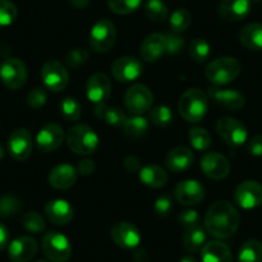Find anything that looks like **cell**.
Here are the masks:
<instances>
[{"mask_svg": "<svg viewBox=\"0 0 262 262\" xmlns=\"http://www.w3.org/2000/svg\"><path fill=\"white\" fill-rule=\"evenodd\" d=\"M239 262H262V243L256 239H249L243 246L238 254Z\"/></svg>", "mask_w": 262, "mask_h": 262, "instance_id": "cell-32", "label": "cell"}, {"mask_svg": "<svg viewBox=\"0 0 262 262\" xmlns=\"http://www.w3.org/2000/svg\"><path fill=\"white\" fill-rule=\"evenodd\" d=\"M17 7L11 0H0V27L11 26L17 18Z\"/></svg>", "mask_w": 262, "mask_h": 262, "instance_id": "cell-40", "label": "cell"}, {"mask_svg": "<svg viewBox=\"0 0 262 262\" xmlns=\"http://www.w3.org/2000/svg\"><path fill=\"white\" fill-rule=\"evenodd\" d=\"M4 157V148H3V145L0 144V161H2V158Z\"/></svg>", "mask_w": 262, "mask_h": 262, "instance_id": "cell-54", "label": "cell"}, {"mask_svg": "<svg viewBox=\"0 0 262 262\" xmlns=\"http://www.w3.org/2000/svg\"><path fill=\"white\" fill-rule=\"evenodd\" d=\"M94 113L98 118L104 121L107 125L115 126V127H121L127 118L122 111L115 107H108L105 103L95 104Z\"/></svg>", "mask_w": 262, "mask_h": 262, "instance_id": "cell-30", "label": "cell"}, {"mask_svg": "<svg viewBox=\"0 0 262 262\" xmlns=\"http://www.w3.org/2000/svg\"><path fill=\"white\" fill-rule=\"evenodd\" d=\"M36 262H49V261H47V259H39V261H36Z\"/></svg>", "mask_w": 262, "mask_h": 262, "instance_id": "cell-55", "label": "cell"}, {"mask_svg": "<svg viewBox=\"0 0 262 262\" xmlns=\"http://www.w3.org/2000/svg\"><path fill=\"white\" fill-rule=\"evenodd\" d=\"M201 249V258L203 262H233L230 249L223 242H208Z\"/></svg>", "mask_w": 262, "mask_h": 262, "instance_id": "cell-26", "label": "cell"}, {"mask_svg": "<svg viewBox=\"0 0 262 262\" xmlns=\"http://www.w3.org/2000/svg\"><path fill=\"white\" fill-rule=\"evenodd\" d=\"M165 41H166V53L168 54H178L184 47V39L179 36V34H167L165 35Z\"/></svg>", "mask_w": 262, "mask_h": 262, "instance_id": "cell-46", "label": "cell"}, {"mask_svg": "<svg viewBox=\"0 0 262 262\" xmlns=\"http://www.w3.org/2000/svg\"><path fill=\"white\" fill-rule=\"evenodd\" d=\"M201 168L207 178L212 180H223L230 172V163L221 153L207 152L201 160Z\"/></svg>", "mask_w": 262, "mask_h": 262, "instance_id": "cell-14", "label": "cell"}, {"mask_svg": "<svg viewBox=\"0 0 262 262\" xmlns=\"http://www.w3.org/2000/svg\"><path fill=\"white\" fill-rule=\"evenodd\" d=\"M22 225L26 229L29 233L32 234H39L42 233L47 228V224L45 220L42 219L41 215H39L37 212H27L25 213L24 217H22Z\"/></svg>", "mask_w": 262, "mask_h": 262, "instance_id": "cell-37", "label": "cell"}, {"mask_svg": "<svg viewBox=\"0 0 262 262\" xmlns=\"http://www.w3.org/2000/svg\"><path fill=\"white\" fill-rule=\"evenodd\" d=\"M241 63L233 57H221L206 67V77L215 85H226L239 76Z\"/></svg>", "mask_w": 262, "mask_h": 262, "instance_id": "cell-4", "label": "cell"}, {"mask_svg": "<svg viewBox=\"0 0 262 262\" xmlns=\"http://www.w3.org/2000/svg\"><path fill=\"white\" fill-rule=\"evenodd\" d=\"M172 211V200L168 194H163L156 201L155 212L158 217H166Z\"/></svg>", "mask_w": 262, "mask_h": 262, "instance_id": "cell-45", "label": "cell"}, {"mask_svg": "<svg viewBox=\"0 0 262 262\" xmlns=\"http://www.w3.org/2000/svg\"><path fill=\"white\" fill-rule=\"evenodd\" d=\"M67 145L76 155L89 156L97 150L99 138L89 126L75 125L67 133Z\"/></svg>", "mask_w": 262, "mask_h": 262, "instance_id": "cell-3", "label": "cell"}, {"mask_svg": "<svg viewBox=\"0 0 262 262\" xmlns=\"http://www.w3.org/2000/svg\"><path fill=\"white\" fill-rule=\"evenodd\" d=\"M248 152L249 155L254 156V157H261L262 156V135H256L251 139L248 143Z\"/></svg>", "mask_w": 262, "mask_h": 262, "instance_id": "cell-48", "label": "cell"}, {"mask_svg": "<svg viewBox=\"0 0 262 262\" xmlns=\"http://www.w3.org/2000/svg\"><path fill=\"white\" fill-rule=\"evenodd\" d=\"M41 80L45 89L53 93L62 92L69 85V71L58 60H48L41 69Z\"/></svg>", "mask_w": 262, "mask_h": 262, "instance_id": "cell-8", "label": "cell"}, {"mask_svg": "<svg viewBox=\"0 0 262 262\" xmlns=\"http://www.w3.org/2000/svg\"><path fill=\"white\" fill-rule=\"evenodd\" d=\"M179 224L184 228H190V226H195L200 225V215L198 212L194 210H186L183 211V212L179 215L178 217Z\"/></svg>", "mask_w": 262, "mask_h": 262, "instance_id": "cell-47", "label": "cell"}, {"mask_svg": "<svg viewBox=\"0 0 262 262\" xmlns=\"http://www.w3.org/2000/svg\"><path fill=\"white\" fill-rule=\"evenodd\" d=\"M0 80L8 89H19L26 84V64L18 58H8L0 66Z\"/></svg>", "mask_w": 262, "mask_h": 262, "instance_id": "cell-9", "label": "cell"}, {"mask_svg": "<svg viewBox=\"0 0 262 262\" xmlns=\"http://www.w3.org/2000/svg\"><path fill=\"white\" fill-rule=\"evenodd\" d=\"M216 131L219 137L229 145V147H241L247 142V127L239 120L234 117H221L216 123Z\"/></svg>", "mask_w": 262, "mask_h": 262, "instance_id": "cell-7", "label": "cell"}, {"mask_svg": "<svg viewBox=\"0 0 262 262\" xmlns=\"http://www.w3.org/2000/svg\"><path fill=\"white\" fill-rule=\"evenodd\" d=\"M211 48L210 44L207 42V40L205 39H194L190 42V48H189V53H190V57L193 58V60H195L196 63H203L207 60V58L210 57Z\"/></svg>", "mask_w": 262, "mask_h": 262, "instance_id": "cell-35", "label": "cell"}, {"mask_svg": "<svg viewBox=\"0 0 262 262\" xmlns=\"http://www.w3.org/2000/svg\"><path fill=\"white\" fill-rule=\"evenodd\" d=\"M21 202L13 195H4L0 198V216L11 217L21 211Z\"/></svg>", "mask_w": 262, "mask_h": 262, "instance_id": "cell-42", "label": "cell"}, {"mask_svg": "<svg viewBox=\"0 0 262 262\" xmlns=\"http://www.w3.org/2000/svg\"><path fill=\"white\" fill-rule=\"evenodd\" d=\"M123 133L131 138H140L147 134L149 128V122L143 116L133 115L131 117L126 118V121L122 125Z\"/></svg>", "mask_w": 262, "mask_h": 262, "instance_id": "cell-31", "label": "cell"}, {"mask_svg": "<svg viewBox=\"0 0 262 262\" xmlns=\"http://www.w3.org/2000/svg\"><path fill=\"white\" fill-rule=\"evenodd\" d=\"M89 50L85 48H74L66 54V63L71 67V69H79L89 59Z\"/></svg>", "mask_w": 262, "mask_h": 262, "instance_id": "cell-43", "label": "cell"}, {"mask_svg": "<svg viewBox=\"0 0 262 262\" xmlns=\"http://www.w3.org/2000/svg\"><path fill=\"white\" fill-rule=\"evenodd\" d=\"M69 3L71 4L72 7L79 9H84L89 6L90 0H69Z\"/></svg>", "mask_w": 262, "mask_h": 262, "instance_id": "cell-52", "label": "cell"}, {"mask_svg": "<svg viewBox=\"0 0 262 262\" xmlns=\"http://www.w3.org/2000/svg\"><path fill=\"white\" fill-rule=\"evenodd\" d=\"M111 90H112V85H111L110 77L103 72H97V74L92 75L88 80V99L92 100L94 104L105 103V100L110 98Z\"/></svg>", "mask_w": 262, "mask_h": 262, "instance_id": "cell-18", "label": "cell"}, {"mask_svg": "<svg viewBox=\"0 0 262 262\" xmlns=\"http://www.w3.org/2000/svg\"><path fill=\"white\" fill-rule=\"evenodd\" d=\"M45 216L54 225H66L74 217V208L67 201L53 200L45 206Z\"/></svg>", "mask_w": 262, "mask_h": 262, "instance_id": "cell-22", "label": "cell"}, {"mask_svg": "<svg viewBox=\"0 0 262 262\" xmlns=\"http://www.w3.org/2000/svg\"><path fill=\"white\" fill-rule=\"evenodd\" d=\"M108 7L116 14H130L137 11L142 0H107Z\"/></svg>", "mask_w": 262, "mask_h": 262, "instance_id": "cell-39", "label": "cell"}, {"mask_svg": "<svg viewBox=\"0 0 262 262\" xmlns=\"http://www.w3.org/2000/svg\"><path fill=\"white\" fill-rule=\"evenodd\" d=\"M234 201L244 210H253L262 205V185L257 181H243L234 193Z\"/></svg>", "mask_w": 262, "mask_h": 262, "instance_id": "cell-11", "label": "cell"}, {"mask_svg": "<svg viewBox=\"0 0 262 262\" xmlns=\"http://www.w3.org/2000/svg\"><path fill=\"white\" fill-rule=\"evenodd\" d=\"M60 113L69 121H77L81 117V105L74 98H64L60 102Z\"/></svg>", "mask_w": 262, "mask_h": 262, "instance_id": "cell-38", "label": "cell"}, {"mask_svg": "<svg viewBox=\"0 0 262 262\" xmlns=\"http://www.w3.org/2000/svg\"><path fill=\"white\" fill-rule=\"evenodd\" d=\"M189 142L196 150H207L211 147V135L206 128L203 127H191L189 130Z\"/></svg>", "mask_w": 262, "mask_h": 262, "instance_id": "cell-33", "label": "cell"}, {"mask_svg": "<svg viewBox=\"0 0 262 262\" xmlns=\"http://www.w3.org/2000/svg\"><path fill=\"white\" fill-rule=\"evenodd\" d=\"M32 150V137L26 128H17L9 135L8 152L17 161H25Z\"/></svg>", "mask_w": 262, "mask_h": 262, "instance_id": "cell-16", "label": "cell"}, {"mask_svg": "<svg viewBox=\"0 0 262 262\" xmlns=\"http://www.w3.org/2000/svg\"><path fill=\"white\" fill-rule=\"evenodd\" d=\"M111 71L117 81L131 82L142 76L143 64L135 57H121L113 62Z\"/></svg>", "mask_w": 262, "mask_h": 262, "instance_id": "cell-12", "label": "cell"}, {"mask_svg": "<svg viewBox=\"0 0 262 262\" xmlns=\"http://www.w3.org/2000/svg\"><path fill=\"white\" fill-rule=\"evenodd\" d=\"M251 2H259V0H251Z\"/></svg>", "mask_w": 262, "mask_h": 262, "instance_id": "cell-56", "label": "cell"}, {"mask_svg": "<svg viewBox=\"0 0 262 262\" xmlns=\"http://www.w3.org/2000/svg\"><path fill=\"white\" fill-rule=\"evenodd\" d=\"M149 118L150 121H152V123H155L156 126H167L170 125L171 121H172L173 115L172 111L170 110V107L161 104L150 111Z\"/></svg>", "mask_w": 262, "mask_h": 262, "instance_id": "cell-41", "label": "cell"}, {"mask_svg": "<svg viewBox=\"0 0 262 262\" xmlns=\"http://www.w3.org/2000/svg\"><path fill=\"white\" fill-rule=\"evenodd\" d=\"M37 253V242L31 236H19L8 247V256L13 262H29Z\"/></svg>", "mask_w": 262, "mask_h": 262, "instance_id": "cell-19", "label": "cell"}, {"mask_svg": "<svg viewBox=\"0 0 262 262\" xmlns=\"http://www.w3.org/2000/svg\"><path fill=\"white\" fill-rule=\"evenodd\" d=\"M191 21L190 13L186 9L179 8L173 11V13L170 16V27L172 32L175 34H180V32L185 31L189 27Z\"/></svg>", "mask_w": 262, "mask_h": 262, "instance_id": "cell-36", "label": "cell"}, {"mask_svg": "<svg viewBox=\"0 0 262 262\" xmlns=\"http://www.w3.org/2000/svg\"><path fill=\"white\" fill-rule=\"evenodd\" d=\"M41 247L47 258L52 262H66L71 257V242L62 233H48L42 238Z\"/></svg>", "mask_w": 262, "mask_h": 262, "instance_id": "cell-6", "label": "cell"}, {"mask_svg": "<svg viewBox=\"0 0 262 262\" xmlns=\"http://www.w3.org/2000/svg\"><path fill=\"white\" fill-rule=\"evenodd\" d=\"M208 97L200 89H189L179 100V112L188 122H201L207 115Z\"/></svg>", "mask_w": 262, "mask_h": 262, "instance_id": "cell-2", "label": "cell"}, {"mask_svg": "<svg viewBox=\"0 0 262 262\" xmlns=\"http://www.w3.org/2000/svg\"><path fill=\"white\" fill-rule=\"evenodd\" d=\"M48 94L42 88H35L27 94V104L34 110H39L47 103Z\"/></svg>", "mask_w": 262, "mask_h": 262, "instance_id": "cell-44", "label": "cell"}, {"mask_svg": "<svg viewBox=\"0 0 262 262\" xmlns=\"http://www.w3.org/2000/svg\"><path fill=\"white\" fill-rule=\"evenodd\" d=\"M123 167L128 171V172H139L140 168H142V163L140 160L135 156H127V157L123 160Z\"/></svg>", "mask_w": 262, "mask_h": 262, "instance_id": "cell-49", "label": "cell"}, {"mask_svg": "<svg viewBox=\"0 0 262 262\" xmlns=\"http://www.w3.org/2000/svg\"><path fill=\"white\" fill-rule=\"evenodd\" d=\"M183 247L190 253L200 251L206 242V231L201 225L186 228L183 234Z\"/></svg>", "mask_w": 262, "mask_h": 262, "instance_id": "cell-29", "label": "cell"}, {"mask_svg": "<svg viewBox=\"0 0 262 262\" xmlns=\"http://www.w3.org/2000/svg\"><path fill=\"white\" fill-rule=\"evenodd\" d=\"M208 98L216 104L225 107L228 110L238 111L246 105V97L241 92L233 89H220L212 86L208 89Z\"/></svg>", "mask_w": 262, "mask_h": 262, "instance_id": "cell-20", "label": "cell"}, {"mask_svg": "<svg viewBox=\"0 0 262 262\" xmlns=\"http://www.w3.org/2000/svg\"><path fill=\"white\" fill-rule=\"evenodd\" d=\"M251 12V0H221L219 14L229 22H238L246 18Z\"/></svg>", "mask_w": 262, "mask_h": 262, "instance_id": "cell-21", "label": "cell"}, {"mask_svg": "<svg viewBox=\"0 0 262 262\" xmlns=\"http://www.w3.org/2000/svg\"><path fill=\"white\" fill-rule=\"evenodd\" d=\"M64 139V131L62 126L58 123H48L36 135V147L40 152L50 153L54 152L60 147Z\"/></svg>", "mask_w": 262, "mask_h": 262, "instance_id": "cell-15", "label": "cell"}, {"mask_svg": "<svg viewBox=\"0 0 262 262\" xmlns=\"http://www.w3.org/2000/svg\"><path fill=\"white\" fill-rule=\"evenodd\" d=\"M175 198L184 206H195L205 198V188L196 180H184L176 185Z\"/></svg>", "mask_w": 262, "mask_h": 262, "instance_id": "cell-17", "label": "cell"}, {"mask_svg": "<svg viewBox=\"0 0 262 262\" xmlns=\"http://www.w3.org/2000/svg\"><path fill=\"white\" fill-rule=\"evenodd\" d=\"M77 170L71 165L63 163V165L57 166L50 171L48 176V181L50 185L59 190H66L75 185L77 180Z\"/></svg>", "mask_w": 262, "mask_h": 262, "instance_id": "cell-23", "label": "cell"}, {"mask_svg": "<svg viewBox=\"0 0 262 262\" xmlns=\"http://www.w3.org/2000/svg\"><path fill=\"white\" fill-rule=\"evenodd\" d=\"M117 31L110 19H100L92 27L89 34V45L94 52L107 53L113 48Z\"/></svg>", "mask_w": 262, "mask_h": 262, "instance_id": "cell-5", "label": "cell"}, {"mask_svg": "<svg viewBox=\"0 0 262 262\" xmlns=\"http://www.w3.org/2000/svg\"><path fill=\"white\" fill-rule=\"evenodd\" d=\"M9 243V231L6 225L0 223V251L6 248Z\"/></svg>", "mask_w": 262, "mask_h": 262, "instance_id": "cell-51", "label": "cell"}, {"mask_svg": "<svg viewBox=\"0 0 262 262\" xmlns=\"http://www.w3.org/2000/svg\"><path fill=\"white\" fill-rule=\"evenodd\" d=\"M153 94L143 84L133 85L125 94V105L131 115L142 116L152 108Z\"/></svg>", "mask_w": 262, "mask_h": 262, "instance_id": "cell-10", "label": "cell"}, {"mask_svg": "<svg viewBox=\"0 0 262 262\" xmlns=\"http://www.w3.org/2000/svg\"><path fill=\"white\" fill-rule=\"evenodd\" d=\"M241 225V216L236 208L226 201H219L208 208L205 217V228L217 239L233 236Z\"/></svg>", "mask_w": 262, "mask_h": 262, "instance_id": "cell-1", "label": "cell"}, {"mask_svg": "<svg viewBox=\"0 0 262 262\" xmlns=\"http://www.w3.org/2000/svg\"><path fill=\"white\" fill-rule=\"evenodd\" d=\"M242 45L249 50H262V24L254 22L242 29L239 34Z\"/></svg>", "mask_w": 262, "mask_h": 262, "instance_id": "cell-28", "label": "cell"}, {"mask_svg": "<svg viewBox=\"0 0 262 262\" xmlns=\"http://www.w3.org/2000/svg\"><path fill=\"white\" fill-rule=\"evenodd\" d=\"M166 53L165 35L150 34L148 35L142 42L140 47V55L145 62H157Z\"/></svg>", "mask_w": 262, "mask_h": 262, "instance_id": "cell-24", "label": "cell"}, {"mask_svg": "<svg viewBox=\"0 0 262 262\" xmlns=\"http://www.w3.org/2000/svg\"><path fill=\"white\" fill-rule=\"evenodd\" d=\"M111 238L113 239L118 247L123 249H134L137 248L142 241L140 231L135 225L126 221L115 224L111 229Z\"/></svg>", "mask_w": 262, "mask_h": 262, "instance_id": "cell-13", "label": "cell"}, {"mask_svg": "<svg viewBox=\"0 0 262 262\" xmlns=\"http://www.w3.org/2000/svg\"><path fill=\"white\" fill-rule=\"evenodd\" d=\"M180 262H196V259L194 258L193 256H184L183 258L180 259Z\"/></svg>", "mask_w": 262, "mask_h": 262, "instance_id": "cell-53", "label": "cell"}, {"mask_svg": "<svg viewBox=\"0 0 262 262\" xmlns=\"http://www.w3.org/2000/svg\"><path fill=\"white\" fill-rule=\"evenodd\" d=\"M139 179L144 185L153 189H158L166 185L168 176L167 172L160 166L148 165L140 168Z\"/></svg>", "mask_w": 262, "mask_h": 262, "instance_id": "cell-27", "label": "cell"}, {"mask_svg": "<svg viewBox=\"0 0 262 262\" xmlns=\"http://www.w3.org/2000/svg\"><path fill=\"white\" fill-rule=\"evenodd\" d=\"M147 18L153 22H163L168 17V8L162 0H148L144 6Z\"/></svg>", "mask_w": 262, "mask_h": 262, "instance_id": "cell-34", "label": "cell"}, {"mask_svg": "<svg viewBox=\"0 0 262 262\" xmlns=\"http://www.w3.org/2000/svg\"><path fill=\"white\" fill-rule=\"evenodd\" d=\"M194 161L193 152L186 147H176L166 156V166L172 172H184Z\"/></svg>", "mask_w": 262, "mask_h": 262, "instance_id": "cell-25", "label": "cell"}, {"mask_svg": "<svg viewBox=\"0 0 262 262\" xmlns=\"http://www.w3.org/2000/svg\"><path fill=\"white\" fill-rule=\"evenodd\" d=\"M95 171V163L93 160H82L79 163V167H77V172L82 176H89L92 175Z\"/></svg>", "mask_w": 262, "mask_h": 262, "instance_id": "cell-50", "label": "cell"}]
</instances>
